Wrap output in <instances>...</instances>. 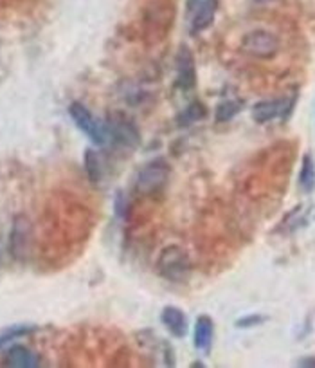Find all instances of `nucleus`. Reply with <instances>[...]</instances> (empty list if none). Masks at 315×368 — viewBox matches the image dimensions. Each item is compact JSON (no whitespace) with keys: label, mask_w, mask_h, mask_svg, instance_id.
I'll return each instance as SVG.
<instances>
[{"label":"nucleus","mask_w":315,"mask_h":368,"mask_svg":"<svg viewBox=\"0 0 315 368\" xmlns=\"http://www.w3.org/2000/svg\"><path fill=\"white\" fill-rule=\"evenodd\" d=\"M69 116L74 121V125L83 132L85 136L88 139L92 141L94 144L97 146H105L106 143L110 141V134H108V127L106 123L99 121L96 116L80 102H72L69 105Z\"/></svg>","instance_id":"1"},{"label":"nucleus","mask_w":315,"mask_h":368,"mask_svg":"<svg viewBox=\"0 0 315 368\" xmlns=\"http://www.w3.org/2000/svg\"><path fill=\"white\" fill-rule=\"evenodd\" d=\"M169 174H172V170H169L166 159L157 157L139 170L137 179H135V190L141 195L157 193L168 184Z\"/></svg>","instance_id":"2"},{"label":"nucleus","mask_w":315,"mask_h":368,"mask_svg":"<svg viewBox=\"0 0 315 368\" xmlns=\"http://www.w3.org/2000/svg\"><path fill=\"white\" fill-rule=\"evenodd\" d=\"M191 269L189 257L178 245H169L160 253L157 260V271L169 282H184Z\"/></svg>","instance_id":"3"},{"label":"nucleus","mask_w":315,"mask_h":368,"mask_svg":"<svg viewBox=\"0 0 315 368\" xmlns=\"http://www.w3.org/2000/svg\"><path fill=\"white\" fill-rule=\"evenodd\" d=\"M279 47H281V43H279L276 34L263 29L251 31L241 40V51L258 60L274 58L279 53Z\"/></svg>","instance_id":"4"},{"label":"nucleus","mask_w":315,"mask_h":368,"mask_svg":"<svg viewBox=\"0 0 315 368\" xmlns=\"http://www.w3.org/2000/svg\"><path fill=\"white\" fill-rule=\"evenodd\" d=\"M106 127H108L110 141L113 143L121 144L128 150H135L141 144V134H139V128L135 127V123L130 118H126L121 112H115L108 118L106 121Z\"/></svg>","instance_id":"5"},{"label":"nucleus","mask_w":315,"mask_h":368,"mask_svg":"<svg viewBox=\"0 0 315 368\" xmlns=\"http://www.w3.org/2000/svg\"><path fill=\"white\" fill-rule=\"evenodd\" d=\"M31 247V222L24 215L15 217L11 235H9V251L13 259L25 260Z\"/></svg>","instance_id":"6"},{"label":"nucleus","mask_w":315,"mask_h":368,"mask_svg":"<svg viewBox=\"0 0 315 368\" xmlns=\"http://www.w3.org/2000/svg\"><path fill=\"white\" fill-rule=\"evenodd\" d=\"M176 67V87L182 90L193 89L197 85V64L189 47L182 46L175 56Z\"/></svg>","instance_id":"7"},{"label":"nucleus","mask_w":315,"mask_h":368,"mask_svg":"<svg viewBox=\"0 0 315 368\" xmlns=\"http://www.w3.org/2000/svg\"><path fill=\"white\" fill-rule=\"evenodd\" d=\"M294 100L281 97V100H263L252 107V119L256 123H269L276 118H288Z\"/></svg>","instance_id":"8"},{"label":"nucleus","mask_w":315,"mask_h":368,"mask_svg":"<svg viewBox=\"0 0 315 368\" xmlns=\"http://www.w3.org/2000/svg\"><path fill=\"white\" fill-rule=\"evenodd\" d=\"M160 322L168 329L169 334L175 336V338H184V336L188 334V316H186L184 311H181L178 307H173V305L164 307L162 313H160Z\"/></svg>","instance_id":"9"},{"label":"nucleus","mask_w":315,"mask_h":368,"mask_svg":"<svg viewBox=\"0 0 315 368\" xmlns=\"http://www.w3.org/2000/svg\"><path fill=\"white\" fill-rule=\"evenodd\" d=\"M4 367L36 368L40 367V360L33 350H29L24 345H13L4 354Z\"/></svg>","instance_id":"10"},{"label":"nucleus","mask_w":315,"mask_h":368,"mask_svg":"<svg viewBox=\"0 0 315 368\" xmlns=\"http://www.w3.org/2000/svg\"><path fill=\"white\" fill-rule=\"evenodd\" d=\"M195 9L197 11L191 20V27L195 33H202V31L209 29L211 24L214 22L216 11H218V0H200V4Z\"/></svg>","instance_id":"11"},{"label":"nucleus","mask_w":315,"mask_h":368,"mask_svg":"<svg viewBox=\"0 0 315 368\" xmlns=\"http://www.w3.org/2000/svg\"><path fill=\"white\" fill-rule=\"evenodd\" d=\"M214 339V323L209 316H198L197 323H195L193 330V341L195 347L200 352L209 354L211 347H213Z\"/></svg>","instance_id":"12"},{"label":"nucleus","mask_w":315,"mask_h":368,"mask_svg":"<svg viewBox=\"0 0 315 368\" xmlns=\"http://www.w3.org/2000/svg\"><path fill=\"white\" fill-rule=\"evenodd\" d=\"M299 186L304 193H312L315 188V161L312 154L302 156L301 170H299Z\"/></svg>","instance_id":"13"},{"label":"nucleus","mask_w":315,"mask_h":368,"mask_svg":"<svg viewBox=\"0 0 315 368\" xmlns=\"http://www.w3.org/2000/svg\"><path fill=\"white\" fill-rule=\"evenodd\" d=\"M34 330H36V327L31 325V323H17V325L6 327L4 330H0V350L8 347L9 343H13L15 339L29 336Z\"/></svg>","instance_id":"14"},{"label":"nucleus","mask_w":315,"mask_h":368,"mask_svg":"<svg viewBox=\"0 0 315 368\" xmlns=\"http://www.w3.org/2000/svg\"><path fill=\"white\" fill-rule=\"evenodd\" d=\"M83 166L87 177L92 182H99L103 179V166H101L99 154L94 149H87L83 154Z\"/></svg>","instance_id":"15"},{"label":"nucleus","mask_w":315,"mask_h":368,"mask_svg":"<svg viewBox=\"0 0 315 368\" xmlns=\"http://www.w3.org/2000/svg\"><path fill=\"white\" fill-rule=\"evenodd\" d=\"M206 114H207L206 107L202 105V103L195 102L182 110L181 114H178L176 123H178V127H191V125H195V123L202 121V119L206 118Z\"/></svg>","instance_id":"16"},{"label":"nucleus","mask_w":315,"mask_h":368,"mask_svg":"<svg viewBox=\"0 0 315 368\" xmlns=\"http://www.w3.org/2000/svg\"><path fill=\"white\" fill-rule=\"evenodd\" d=\"M241 109H244V105H241V102H238V100H223V102L218 103V107H216L214 118H216L218 123H227L231 121V119H234L236 116L241 112Z\"/></svg>","instance_id":"17"},{"label":"nucleus","mask_w":315,"mask_h":368,"mask_svg":"<svg viewBox=\"0 0 315 368\" xmlns=\"http://www.w3.org/2000/svg\"><path fill=\"white\" fill-rule=\"evenodd\" d=\"M265 320H267V318L261 316V314H251V316L239 318L234 325L238 327V329H251V327H258L261 325V323H265Z\"/></svg>","instance_id":"18"},{"label":"nucleus","mask_w":315,"mask_h":368,"mask_svg":"<svg viewBox=\"0 0 315 368\" xmlns=\"http://www.w3.org/2000/svg\"><path fill=\"white\" fill-rule=\"evenodd\" d=\"M298 367H302V368H315V357H302V360H299Z\"/></svg>","instance_id":"19"},{"label":"nucleus","mask_w":315,"mask_h":368,"mask_svg":"<svg viewBox=\"0 0 315 368\" xmlns=\"http://www.w3.org/2000/svg\"><path fill=\"white\" fill-rule=\"evenodd\" d=\"M198 4H200V0H188V8L189 9H195Z\"/></svg>","instance_id":"20"}]
</instances>
